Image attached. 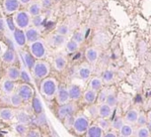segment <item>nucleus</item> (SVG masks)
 <instances>
[{"mask_svg":"<svg viewBox=\"0 0 151 137\" xmlns=\"http://www.w3.org/2000/svg\"><path fill=\"white\" fill-rule=\"evenodd\" d=\"M20 5L21 3L19 0H3V8L8 14L18 12Z\"/></svg>","mask_w":151,"mask_h":137,"instance_id":"9d476101","label":"nucleus"},{"mask_svg":"<svg viewBox=\"0 0 151 137\" xmlns=\"http://www.w3.org/2000/svg\"><path fill=\"white\" fill-rule=\"evenodd\" d=\"M100 57V51L95 47H89L85 51V58L91 66L96 65Z\"/></svg>","mask_w":151,"mask_h":137,"instance_id":"6e6552de","label":"nucleus"},{"mask_svg":"<svg viewBox=\"0 0 151 137\" xmlns=\"http://www.w3.org/2000/svg\"><path fill=\"white\" fill-rule=\"evenodd\" d=\"M124 118L122 116H118L112 121V129L116 131H119V129L122 128V125L124 124Z\"/></svg>","mask_w":151,"mask_h":137,"instance_id":"2f4dec72","label":"nucleus"},{"mask_svg":"<svg viewBox=\"0 0 151 137\" xmlns=\"http://www.w3.org/2000/svg\"><path fill=\"white\" fill-rule=\"evenodd\" d=\"M119 132V135H122V136L132 137L133 134H134V127H133L132 124L124 122V124L122 126Z\"/></svg>","mask_w":151,"mask_h":137,"instance_id":"5701e85b","label":"nucleus"},{"mask_svg":"<svg viewBox=\"0 0 151 137\" xmlns=\"http://www.w3.org/2000/svg\"><path fill=\"white\" fill-rule=\"evenodd\" d=\"M14 87H15V85H14V82L11 81V79H7L2 82V90L6 95H11V93L14 91Z\"/></svg>","mask_w":151,"mask_h":137,"instance_id":"cd10ccee","label":"nucleus"},{"mask_svg":"<svg viewBox=\"0 0 151 137\" xmlns=\"http://www.w3.org/2000/svg\"><path fill=\"white\" fill-rule=\"evenodd\" d=\"M23 56H24V61L26 63V66L28 67V68L32 71L34 66L36 64V58L31 54V52H25L23 54Z\"/></svg>","mask_w":151,"mask_h":137,"instance_id":"a878e982","label":"nucleus"},{"mask_svg":"<svg viewBox=\"0 0 151 137\" xmlns=\"http://www.w3.org/2000/svg\"><path fill=\"white\" fill-rule=\"evenodd\" d=\"M106 102L107 104H109L110 106H112L115 108L116 105H118V98H116V95L114 90H110L109 93H108V96L106 98Z\"/></svg>","mask_w":151,"mask_h":137,"instance_id":"c756f323","label":"nucleus"},{"mask_svg":"<svg viewBox=\"0 0 151 137\" xmlns=\"http://www.w3.org/2000/svg\"><path fill=\"white\" fill-rule=\"evenodd\" d=\"M53 66H55V68L58 72H63L67 66V60L65 59V57L61 55L56 56L55 58V61H53Z\"/></svg>","mask_w":151,"mask_h":137,"instance_id":"6ab92c4d","label":"nucleus"},{"mask_svg":"<svg viewBox=\"0 0 151 137\" xmlns=\"http://www.w3.org/2000/svg\"><path fill=\"white\" fill-rule=\"evenodd\" d=\"M16 60L15 53L12 50H6L4 52V54L2 55V61L6 64H13Z\"/></svg>","mask_w":151,"mask_h":137,"instance_id":"c85d7f7f","label":"nucleus"},{"mask_svg":"<svg viewBox=\"0 0 151 137\" xmlns=\"http://www.w3.org/2000/svg\"><path fill=\"white\" fill-rule=\"evenodd\" d=\"M58 33L60 34V35H63V36H66L68 33H69V29L66 25H61L58 28Z\"/></svg>","mask_w":151,"mask_h":137,"instance_id":"37998d69","label":"nucleus"},{"mask_svg":"<svg viewBox=\"0 0 151 137\" xmlns=\"http://www.w3.org/2000/svg\"><path fill=\"white\" fill-rule=\"evenodd\" d=\"M88 110L90 111L91 115L93 116V118H98L99 117V113H98V105H95V103L94 104H91L89 108H88Z\"/></svg>","mask_w":151,"mask_h":137,"instance_id":"79ce46f5","label":"nucleus"},{"mask_svg":"<svg viewBox=\"0 0 151 137\" xmlns=\"http://www.w3.org/2000/svg\"><path fill=\"white\" fill-rule=\"evenodd\" d=\"M98 95L99 91L91 90V88H88L87 90H85V93H83V101L85 103L87 104H94L97 101V98H98Z\"/></svg>","mask_w":151,"mask_h":137,"instance_id":"4468645a","label":"nucleus"},{"mask_svg":"<svg viewBox=\"0 0 151 137\" xmlns=\"http://www.w3.org/2000/svg\"><path fill=\"white\" fill-rule=\"evenodd\" d=\"M90 125H91L90 119L85 114H79V115H76L72 129L78 135H84V134H86Z\"/></svg>","mask_w":151,"mask_h":137,"instance_id":"f03ea898","label":"nucleus"},{"mask_svg":"<svg viewBox=\"0 0 151 137\" xmlns=\"http://www.w3.org/2000/svg\"><path fill=\"white\" fill-rule=\"evenodd\" d=\"M102 79H103L105 85H110L115 81V73L112 70H106L102 75Z\"/></svg>","mask_w":151,"mask_h":137,"instance_id":"bb28decb","label":"nucleus"},{"mask_svg":"<svg viewBox=\"0 0 151 137\" xmlns=\"http://www.w3.org/2000/svg\"><path fill=\"white\" fill-rule=\"evenodd\" d=\"M56 101L60 105L68 103L71 99H70V95H69V91H68V87H65L64 85L58 87V90L56 93Z\"/></svg>","mask_w":151,"mask_h":137,"instance_id":"1a4fd4ad","label":"nucleus"},{"mask_svg":"<svg viewBox=\"0 0 151 137\" xmlns=\"http://www.w3.org/2000/svg\"><path fill=\"white\" fill-rule=\"evenodd\" d=\"M65 43H66V36L60 35V34H58V33L52 35V39H50V44H52V46H53V47H61Z\"/></svg>","mask_w":151,"mask_h":137,"instance_id":"4be33fe9","label":"nucleus"},{"mask_svg":"<svg viewBox=\"0 0 151 137\" xmlns=\"http://www.w3.org/2000/svg\"><path fill=\"white\" fill-rule=\"evenodd\" d=\"M23 101H23L22 98L18 95V93H14V95H11V96H10V103L15 107L20 106Z\"/></svg>","mask_w":151,"mask_h":137,"instance_id":"f704fd0d","label":"nucleus"},{"mask_svg":"<svg viewBox=\"0 0 151 137\" xmlns=\"http://www.w3.org/2000/svg\"><path fill=\"white\" fill-rule=\"evenodd\" d=\"M83 39H84L83 34H81L80 32H76V33L73 35V37H72V40H74L75 42H77L78 44H80V43H82V41H83Z\"/></svg>","mask_w":151,"mask_h":137,"instance_id":"c03bdc74","label":"nucleus"},{"mask_svg":"<svg viewBox=\"0 0 151 137\" xmlns=\"http://www.w3.org/2000/svg\"><path fill=\"white\" fill-rule=\"evenodd\" d=\"M138 114H139V111L135 108H130L127 111L124 115V121L127 123H129V124H135L136 123V120H137V117H138Z\"/></svg>","mask_w":151,"mask_h":137,"instance_id":"a211bd4d","label":"nucleus"},{"mask_svg":"<svg viewBox=\"0 0 151 137\" xmlns=\"http://www.w3.org/2000/svg\"><path fill=\"white\" fill-rule=\"evenodd\" d=\"M75 118H76V115L73 114V115H69L67 116L66 118L63 119V123H64V126L67 128V129H70V128H73V125H74V121H75Z\"/></svg>","mask_w":151,"mask_h":137,"instance_id":"e433bc0d","label":"nucleus"},{"mask_svg":"<svg viewBox=\"0 0 151 137\" xmlns=\"http://www.w3.org/2000/svg\"><path fill=\"white\" fill-rule=\"evenodd\" d=\"M76 110H77V105L75 104V102L69 101L68 103L62 104L59 106L58 110V116L60 120H63V119L66 118L67 116L75 114Z\"/></svg>","mask_w":151,"mask_h":137,"instance_id":"423d86ee","label":"nucleus"},{"mask_svg":"<svg viewBox=\"0 0 151 137\" xmlns=\"http://www.w3.org/2000/svg\"><path fill=\"white\" fill-rule=\"evenodd\" d=\"M147 128H148V130L150 131V133H151V120H148V123H147Z\"/></svg>","mask_w":151,"mask_h":137,"instance_id":"5fc2aeb1","label":"nucleus"},{"mask_svg":"<svg viewBox=\"0 0 151 137\" xmlns=\"http://www.w3.org/2000/svg\"><path fill=\"white\" fill-rule=\"evenodd\" d=\"M32 22L34 23V25H35L36 27H38V26H40V25L42 24V17L41 15L34 17Z\"/></svg>","mask_w":151,"mask_h":137,"instance_id":"8fccbe9b","label":"nucleus"},{"mask_svg":"<svg viewBox=\"0 0 151 137\" xmlns=\"http://www.w3.org/2000/svg\"><path fill=\"white\" fill-rule=\"evenodd\" d=\"M3 28H4V21H3V19L0 17V31L3 30Z\"/></svg>","mask_w":151,"mask_h":137,"instance_id":"864d4df0","label":"nucleus"},{"mask_svg":"<svg viewBox=\"0 0 151 137\" xmlns=\"http://www.w3.org/2000/svg\"><path fill=\"white\" fill-rule=\"evenodd\" d=\"M105 131L99 126L98 124H91L89 128H88L85 136L86 137H104L105 136Z\"/></svg>","mask_w":151,"mask_h":137,"instance_id":"2eb2a0df","label":"nucleus"},{"mask_svg":"<svg viewBox=\"0 0 151 137\" xmlns=\"http://www.w3.org/2000/svg\"><path fill=\"white\" fill-rule=\"evenodd\" d=\"M7 77L11 81H18L21 77V71L16 67H10L7 68Z\"/></svg>","mask_w":151,"mask_h":137,"instance_id":"393cba45","label":"nucleus"},{"mask_svg":"<svg viewBox=\"0 0 151 137\" xmlns=\"http://www.w3.org/2000/svg\"><path fill=\"white\" fill-rule=\"evenodd\" d=\"M20 1V3L21 4H30L31 2H32V0H19Z\"/></svg>","mask_w":151,"mask_h":137,"instance_id":"603ef678","label":"nucleus"},{"mask_svg":"<svg viewBox=\"0 0 151 137\" xmlns=\"http://www.w3.org/2000/svg\"><path fill=\"white\" fill-rule=\"evenodd\" d=\"M15 131L20 135H25L28 131V127H27V124H24V123H17L15 125Z\"/></svg>","mask_w":151,"mask_h":137,"instance_id":"4c0bfd02","label":"nucleus"},{"mask_svg":"<svg viewBox=\"0 0 151 137\" xmlns=\"http://www.w3.org/2000/svg\"><path fill=\"white\" fill-rule=\"evenodd\" d=\"M28 11H18L14 16V22L17 28L25 30L29 28L30 24L32 23V18Z\"/></svg>","mask_w":151,"mask_h":137,"instance_id":"20e7f679","label":"nucleus"},{"mask_svg":"<svg viewBox=\"0 0 151 137\" xmlns=\"http://www.w3.org/2000/svg\"><path fill=\"white\" fill-rule=\"evenodd\" d=\"M113 112H114V107L110 106V105L107 104L106 102H104V103H100L98 105L99 117L110 118L111 116H112Z\"/></svg>","mask_w":151,"mask_h":137,"instance_id":"ddd939ff","label":"nucleus"},{"mask_svg":"<svg viewBox=\"0 0 151 137\" xmlns=\"http://www.w3.org/2000/svg\"><path fill=\"white\" fill-rule=\"evenodd\" d=\"M91 75H92V67L91 65L88 63V64H82L78 68V76L79 78L83 81H88V79H91Z\"/></svg>","mask_w":151,"mask_h":137,"instance_id":"9b49d317","label":"nucleus"},{"mask_svg":"<svg viewBox=\"0 0 151 137\" xmlns=\"http://www.w3.org/2000/svg\"><path fill=\"white\" fill-rule=\"evenodd\" d=\"M13 37L14 40H15L16 44L20 46V47H24L26 45L27 41V37H26V33L24 32V30L19 29V28H16L13 32Z\"/></svg>","mask_w":151,"mask_h":137,"instance_id":"f8f14e48","label":"nucleus"},{"mask_svg":"<svg viewBox=\"0 0 151 137\" xmlns=\"http://www.w3.org/2000/svg\"><path fill=\"white\" fill-rule=\"evenodd\" d=\"M17 93L21 96L24 101H30L34 96V90L30 85L23 84L19 85L18 90H17Z\"/></svg>","mask_w":151,"mask_h":137,"instance_id":"0eeeda50","label":"nucleus"},{"mask_svg":"<svg viewBox=\"0 0 151 137\" xmlns=\"http://www.w3.org/2000/svg\"><path fill=\"white\" fill-rule=\"evenodd\" d=\"M27 137H42L39 129H32L27 133Z\"/></svg>","mask_w":151,"mask_h":137,"instance_id":"de8ad7c7","label":"nucleus"},{"mask_svg":"<svg viewBox=\"0 0 151 137\" xmlns=\"http://www.w3.org/2000/svg\"><path fill=\"white\" fill-rule=\"evenodd\" d=\"M147 117H148V120H151V109L147 112Z\"/></svg>","mask_w":151,"mask_h":137,"instance_id":"6e6d98bb","label":"nucleus"},{"mask_svg":"<svg viewBox=\"0 0 151 137\" xmlns=\"http://www.w3.org/2000/svg\"><path fill=\"white\" fill-rule=\"evenodd\" d=\"M33 106H34V110L37 114H40L42 112V103L40 101V99L38 98H34V103H33Z\"/></svg>","mask_w":151,"mask_h":137,"instance_id":"a19ab883","label":"nucleus"},{"mask_svg":"<svg viewBox=\"0 0 151 137\" xmlns=\"http://www.w3.org/2000/svg\"><path fill=\"white\" fill-rule=\"evenodd\" d=\"M104 82L101 77H93L89 81V88L97 91H100L104 87Z\"/></svg>","mask_w":151,"mask_h":137,"instance_id":"aec40b11","label":"nucleus"},{"mask_svg":"<svg viewBox=\"0 0 151 137\" xmlns=\"http://www.w3.org/2000/svg\"><path fill=\"white\" fill-rule=\"evenodd\" d=\"M53 2H55L53 0H41V4H42V8H45V9L52 7Z\"/></svg>","mask_w":151,"mask_h":137,"instance_id":"49530a36","label":"nucleus"},{"mask_svg":"<svg viewBox=\"0 0 151 137\" xmlns=\"http://www.w3.org/2000/svg\"><path fill=\"white\" fill-rule=\"evenodd\" d=\"M55 2H58V1H60V0H53Z\"/></svg>","mask_w":151,"mask_h":137,"instance_id":"13d9d810","label":"nucleus"},{"mask_svg":"<svg viewBox=\"0 0 151 137\" xmlns=\"http://www.w3.org/2000/svg\"><path fill=\"white\" fill-rule=\"evenodd\" d=\"M20 79H21L22 81L25 82H31L29 74H28L26 71H24V70L21 71V77H20Z\"/></svg>","mask_w":151,"mask_h":137,"instance_id":"a18cd8bd","label":"nucleus"},{"mask_svg":"<svg viewBox=\"0 0 151 137\" xmlns=\"http://www.w3.org/2000/svg\"><path fill=\"white\" fill-rule=\"evenodd\" d=\"M1 51H2V49H1V45H0V54H1Z\"/></svg>","mask_w":151,"mask_h":137,"instance_id":"4d7b16f0","label":"nucleus"},{"mask_svg":"<svg viewBox=\"0 0 151 137\" xmlns=\"http://www.w3.org/2000/svg\"><path fill=\"white\" fill-rule=\"evenodd\" d=\"M68 91H69L70 99L72 101H77L83 96L81 87L77 85H70L68 87Z\"/></svg>","mask_w":151,"mask_h":137,"instance_id":"dca6fc26","label":"nucleus"},{"mask_svg":"<svg viewBox=\"0 0 151 137\" xmlns=\"http://www.w3.org/2000/svg\"><path fill=\"white\" fill-rule=\"evenodd\" d=\"M17 118H18V121L20 123H24V124H27L30 122V116L28 115L26 112H24V111H21V112L18 113V115H17Z\"/></svg>","mask_w":151,"mask_h":137,"instance_id":"58836bf2","label":"nucleus"},{"mask_svg":"<svg viewBox=\"0 0 151 137\" xmlns=\"http://www.w3.org/2000/svg\"><path fill=\"white\" fill-rule=\"evenodd\" d=\"M40 90L42 95L47 98H52L56 95V93L58 90V84L55 79L45 78L42 81Z\"/></svg>","mask_w":151,"mask_h":137,"instance_id":"f257e3e1","label":"nucleus"},{"mask_svg":"<svg viewBox=\"0 0 151 137\" xmlns=\"http://www.w3.org/2000/svg\"><path fill=\"white\" fill-rule=\"evenodd\" d=\"M119 137H127V136H122V135H119Z\"/></svg>","mask_w":151,"mask_h":137,"instance_id":"bf43d9fd","label":"nucleus"},{"mask_svg":"<svg viewBox=\"0 0 151 137\" xmlns=\"http://www.w3.org/2000/svg\"><path fill=\"white\" fill-rule=\"evenodd\" d=\"M35 1H39V0H35Z\"/></svg>","mask_w":151,"mask_h":137,"instance_id":"052dcab7","label":"nucleus"},{"mask_svg":"<svg viewBox=\"0 0 151 137\" xmlns=\"http://www.w3.org/2000/svg\"><path fill=\"white\" fill-rule=\"evenodd\" d=\"M13 110L10 109V108H2L1 110H0V118L2 119V120H11V119L13 118Z\"/></svg>","mask_w":151,"mask_h":137,"instance_id":"7c9ffc66","label":"nucleus"},{"mask_svg":"<svg viewBox=\"0 0 151 137\" xmlns=\"http://www.w3.org/2000/svg\"><path fill=\"white\" fill-rule=\"evenodd\" d=\"M148 123V117H147V113L144 112H139L137 120H136L135 125L137 127L139 126H146Z\"/></svg>","mask_w":151,"mask_h":137,"instance_id":"473e14b6","label":"nucleus"},{"mask_svg":"<svg viewBox=\"0 0 151 137\" xmlns=\"http://www.w3.org/2000/svg\"><path fill=\"white\" fill-rule=\"evenodd\" d=\"M30 52L37 60L44 59L47 55V47L42 40H37V41L30 43Z\"/></svg>","mask_w":151,"mask_h":137,"instance_id":"39448f33","label":"nucleus"},{"mask_svg":"<svg viewBox=\"0 0 151 137\" xmlns=\"http://www.w3.org/2000/svg\"><path fill=\"white\" fill-rule=\"evenodd\" d=\"M66 49L69 53H74L79 49V44L71 39L68 42H66Z\"/></svg>","mask_w":151,"mask_h":137,"instance_id":"c9c22d12","label":"nucleus"},{"mask_svg":"<svg viewBox=\"0 0 151 137\" xmlns=\"http://www.w3.org/2000/svg\"><path fill=\"white\" fill-rule=\"evenodd\" d=\"M109 90H101L98 95V98H97V101L100 103H104L106 101V98L108 96V93H109Z\"/></svg>","mask_w":151,"mask_h":137,"instance_id":"ea45409f","label":"nucleus"},{"mask_svg":"<svg viewBox=\"0 0 151 137\" xmlns=\"http://www.w3.org/2000/svg\"><path fill=\"white\" fill-rule=\"evenodd\" d=\"M96 124H98L105 132L112 129V121L110 120V118L98 117L96 119Z\"/></svg>","mask_w":151,"mask_h":137,"instance_id":"b1692460","label":"nucleus"},{"mask_svg":"<svg viewBox=\"0 0 151 137\" xmlns=\"http://www.w3.org/2000/svg\"><path fill=\"white\" fill-rule=\"evenodd\" d=\"M104 137H119V134L118 133V131L111 129V130L107 131V132L105 133Z\"/></svg>","mask_w":151,"mask_h":137,"instance_id":"09e8293b","label":"nucleus"},{"mask_svg":"<svg viewBox=\"0 0 151 137\" xmlns=\"http://www.w3.org/2000/svg\"><path fill=\"white\" fill-rule=\"evenodd\" d=\"M32 72L34 74V76H35V78L44 79L45 78H47V76L50 75V66L47 62L38 60V61L36 62L35 66H34Z\"/></svg>","mask_w":151,"mask_h":137,"instance_id":"7ed1b4c3","label":"nucleus"},{"mask_svg":"<svg viewBox=\"0 0 151 137\" xmlns=\"http://www.w3.org/2000/svg\"><path fill=\"white\" fill-rule=\"evenodd\" d=\"M42 10V6L41 2H33V3H30V6L28 8V12H29V14L32 17L41 15Z\"/></svg>","mask_w":151,"mask_h":137,"instance_id":"412c9836","label":"nucleus"},{"mask_svg":"<svg viewBox=\"0 0 151 137\" xmlns=\"http://www.w3.org/2000/svg\"><path fill=\"white\" fill-rule=\"evenodd\" d=\"M7 23H8V25H9V29L12 31V32H14V30L16 29L15 26H14V23H15V22H14V19L13 20L12 19H8Z\"/></svg>","mask_w":151,"mask_h":137,"instance_id":"3c124183","label":"nucleus"},{"mask_svg":"<svg viewBox=\"0 0 151 137\" xmlns=\"http://www.w3.org/2000/svg\"><path fill=\"white\" fill-rule=\"evenodd\" d=\"M26 37H27V41L29 43H33L37 41V40L40 39V36H41V32L37 27H29L27 28L26 31Z\"/></svg>","mask_w":151,"mask_h":137,"instance_id":"f3484780","label":"nucleus"},{"mask_svg":"<svg viewBox=\"0 0 151 137\" xmlns=\"http://www.w3.org/2000/svg\"><path fill=\"white\" fill-rule=\"evenodd\" d=\"M135 137H151V133L147 126H139L135 131Z\"/></svg>","mask_w":151,"mask_h":137,"instance_id":"72a5a7b5","label":"nucleus"}]
</instances>
